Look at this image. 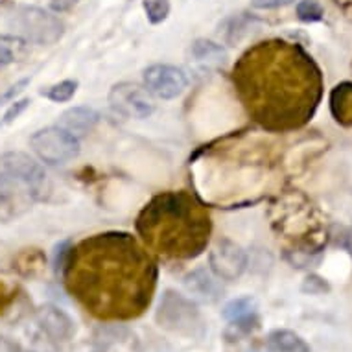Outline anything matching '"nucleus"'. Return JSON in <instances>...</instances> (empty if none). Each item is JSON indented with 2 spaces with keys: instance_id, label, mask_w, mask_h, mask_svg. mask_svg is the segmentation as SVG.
Masks as SVG:
<instances>
[{
  "instance_id": "7ed1b4c3",
  "label": "nucleus",
  "mask_w": 352,
  "mask_h": 352,
  "mask_svg": "<svg viewBox=\"0 0 352 352\" xmlns=\"http://www.w3.org/2000/svg\"><path fill=\"white\" fill-rule=\"evenodd\" d=\"M135 227L142 242L157 254L190 260L207 249L212 219L190 192H161L142 207Z\"/></svg>"
},
{
  "instance_id": "2eb2a0df",
  "label": "nucleus",
  "mask_w": 352,
  "mask_h": 352,
  "mask_svg": "<svg viewBox=\"0 0 352 352\" xmlns=\"http://www.w3.org/2000/svg\"><path fill=\"white\" fill-rule=\"evenodd\" d=\"M100 122V113L89 105H78L70 107L59 116V124L72 135H87L93 131L94 126Z\"/></svg>"
},
{
  "instance_id": "1a4fd4ad",
  "label": "nucleus",
  "mask_w": 352,
  "mask_h": 352,
  "mask_svg": "<svg viewBox=\"0 0 352 352\" xmlns=\"http://www.w3.org/2000/svg\"><path fill=\"white\" fill-rule=\"evenodd\" d=\"M210 272L221 280H238L248 267V253L231 238H219L208 251Z\"/></svg>"
},
{
  "instance_id": "2f4dec72",
  "label": "nucleus",
  "mask_w": 352,
  "mask_h": 352,
  "mask_svg": "<svg viewBox=\"0 0 352 352\" xmlns=\"http://www.w3.org/2000/svg\"><path fill=\"white\" fill-rule=\"evenodd\" d=\"M0 352H21V349H19L17 343H13L12 340L0 336Z\"/></svg>"
},
{
  "instance_id": "412c9836",
  "label": "nucleus",
  "mask_w": 352,
  "mask_h": 352,
  "mask_svg": "<svg viewBox=\"0 0 352 352\" xmlns=\"http://www.w3.org/2000/svg\"><path fill=\"white\" fill-rule=\"evenodd\" d=\"M221 316L227 321H231V323L256 318V300L253 297H238V299H232L231 302H227L223 306Z\"/></svg>"
},
{
  "instance_id": "0eeeda50",
  "label": "nucleus",
  "mask_w": 352,
  "mask_h": 352,
  "mask_svg": "<svg viewBox=\"0 0 352 352\" xmlns=\"http://www.w3.org/2000/svg\"><path fill=\"white\" fill-rule=\"evenodd\" d=\"M13 26L35 45H54L63 37V23L54 13L35 6L19 8L13 15Z\"/></svg>"
},
{
  "instance_id": "5701e85b",
  "label": "nucleus",
  "mask_w": 352,
  "mask_h": 352,
  "mask_svg": "<svg viewBox=\"0 0 352 352\" xmlns=\"http://www.w3.org/2000/svg\"><path fill=\"white\" fill-rule=\"evenodd\" d=\"M142 8L151 24L164 23L170 15V0H144Z\"/></svg>"
},
{
  "instance_id": "20e7f679",
  "label": "nucleus",
  "mask_w": 352,
  "mask_h": 352,
  "mask_svg": "<svg viewBox=\"0 0 352 352\" xmlns=\"http://www.w3.org/2000/svg\"><path fill=\"white\" fill-rule=\"evenodd\" d=\"M155 319L159 327L173 334L199 338L203 334V319L194 300L173 289H166L157 308Z\"/></svg>"
},
{
  "instance_id": "f3484780",
  "label": "nucleus",
  "mask_w": 352,
  "mask_h": 352,
  "mask_svg": "<svg viewBox=\"0 0 352 352\" xmlns=\"http://www.w3.org/2000/svg\"><path fill=\"white\" fill-rule=\"evenodd\" d=\"M266 343L275 352H310L308 343L292 330H273L267 336Z\"/></svg>"
},
{
  "instance_id": "c85d7f7f",
  "label": "nucleus",
  "mask_w": 352,
  "mask_h": 352,
  "mask_svg": "<svg viewBox=\"0 0 352 352\" xmlns=\"http://www.w3.org/2000/svg\"><path fill=\"white\" fill-rule=\"evenodd\" d=\"M295 0H251V6L254 10H275V8L289 6Z\"/></svg>"
},
{
  "instance_id": "4be33fe9",
  "label": "nucleus",
  "mask_w": 352,
  "mask_h": 352,
  "mask_svg": "<svg viewBox=\"0 0 352 352\" xmlns=\"http://www.w3.org/2000/svg\"><path fill=\"white\" fill-rule=\"evenodd\" d=\"M76 91H78V81L76 80H63L56 83V85H50L47 89H43L41 94L48 98L50 102H56V104H65L69 100L74 98Z\"/></svg>"
},
{
  "instance_id": "7c9ffc66",
  "label": "nucleus",
  "mask_w": 352,
  "mask_h": 352,
  "mask_svg": "<svg viewBox=\"0 0 352 352\" xmlns=\"http://www.w3.org/2000/svg\"><path fill=\"white\" fill-rule=\"evenodd\" d=\"M78 0H50V8L54 12H67L74 6Z\"/></svg>"
},
{
  "instance_id": "39448f33",
  "label": "nucleus",
  "mask_w": 352,
  "mask_h": 352,
  "mask_svg": "<svg viewBox=\"0 0 352 352\" xmlns=\"http://www.w3.org/2000/svg\"><path fill=\"white\" fill-rule=\"evenodd\" d=\"M30 146L41 161L58 166L80 155V140L61 126H50L35 131L30 137Z\"/></svg>"
},
{
  "instance_id": "f8f14e48",
  "label": "nucleus",
  "mask_w": 352,
  "mask_h": 352,
  "mask_svg": "<svg viewBox=\"0 0 352 352\" xmlns=\"http://www.w3.org/2000/svg\"><path fill=\"white\" fill-rule=\"evenodd\" d=\"M37 323L52 341H67L76 332V324L69 314L52 305L37 310Z\"/></svg>"
},
{
  "instance_id": "9b49d317",
  "label": "nucleus",
  "mask_w": 352,
  "mask_h": 352,
  "mask_svg": "<svg viewBox=\"0 0 352 352\" xmlns=\"http://www.w3.org/2000/svg\"><path fill=\"white\" fill-rule=\"evenodd\" d=\"M96 352H140V340L126 324H98L93 332Z\"/></svg>"
},
{
  "instance_id": "393cba45",
  "label": "nucleus",
  "mask_w": 352,
  "mask_h": 352,
  "mask_svg": "<svg viewBox=\"0 0 352 352\" xmlns=\"http://www.w3.org/2000/svg\"><path fill=\"white\" fill-rule=\"evenodd\" d=\"M30 104H32V100H30V98L15 100V102H12V104H10V109L4 113L2 120H0V126H8V124H12V122L17 120L19 116L23 115L24 111L28 109Z\"/></svg>"
},
{
  "instance_id": "ddd939ff",
  "label": "nucleus",
  "mask_w": 352,
  "mask_h": 352,
  "mask_svg": "<svg viewBox=\"0 0 352 352\" xmlns=\"http://www.w3.org/2000/svg\"><path fill=\"white\" fill-rule=\"evenodd\" d=\"M28 199H34L21 186L0 175V221L6 223L28 207Z\"/></svg>"
},
{
  "instance_id": "dca6fc26",
  "label": "nucleus",
  "mask_w": 352,
  "mask_h": 352,
  "mask_svg": "<svg viewBox=\"0 0 352 352\" xmlns=\"http://www.w3.org/2000/svg\"><path fill=\"white\" fill-rule=\"evenodd\" d=\"M330 111L340 124L352 126V83H341L332 91Z\"/></svg>"
},
{
  "instance_id": "423d86ee",
  "label": "nucleus",
  "mask_w": 352,
  "mask_h": 352,
  "mask_svg": "<svg viewBox=\"0 0 352 352\" xmlns=\"http://www.w3.org/2000/svg\"><path fill=\"white\" fill-rule=\"evenodd\" d=\"M0 175L12 181L13 185L21 186L30 196L37 197L39 192L45 190L48 175L45 168L24 151H6L0 155Z\"/></svg>"
},
{
  "instance_id": "4468645a",
  "label": "nucleus",
  "mask_w": 352,
  "mask_h": 352,
  "mask_svg": "<svg viewBox=\"0 0 352 352\" xmlns=\"http://www.w3.org/2000/svg\"><path fill=\"white\" fill-rule=\"evenodd\" d=\"M183 284H185L188 294L196 295L197 299L205 300V302H216L221 297V294H223V289H221L218 280L207 270H203V267H197V270L190 272L188 275H185Z\"/></svg>"
},
{
  "instance_id": "aec40b11",
  "label": "nucleus",
  "mask_w": 352,
  "mask_h": 352,
  "mask_svg": "<svg viewBox=\"0 0 352 352\" xmlns=\"http://www.w3.org/2000/svg\"><path fill=\"white\" fill-rule=\"evenodd\" d=\"M28 41L19 35L0 34V67L17 63L24 58Z\"/></svg>"
},
{
  "instance_id": "cd10ccee",
  "label": "nucleus",
  "mask_w": 352,
  "mask_h": 352,
  "mask_svg": "<svg viewBox=\"0 0 352 352\" xmlns=\"http://www.w3.org/2000/svg\"><path fill=\"white\" fill-rule=\"evenodd\" d=\"M28 83H30L28 78H24V80H19L17 83H15V85L10 87V89H8L6 93H4V94H2V96H0V105L6 104V102H15V98H17L19 94L23 93L24 89L28 87Z\"/></svg>"
},
{
  "instance_id": "bb28decb",
  "label": "nucleus",
  "mask_w": 352,
  "mask_h": 352,
  "mask_svg": "<svg viewBox=\"0 0 352 352\" xmlns=\"http://www.w3.org/2000/svg\"><path fill=\"white\" fill-rule=\"evenodd\" d=\"M302 292L310 295L324 294V292H329V284L324 283L321 277H318V275H310V277L302 283Z\"/></svg>"
},
{
  "instance_id": "b1692460",
  "label": "nucleus",
  "mask_w": 352,
  "mask_h": 352,
  "mask_svg": "<svg viewBox=\"0 0 352 352\" xmlns=\"http://www.w3.org/2000/svg\"><path fill=\"white\" fill-rule=\"evenodd\" d=\"M297 17L305 23H318L323 19V6L318 0H300L297 4Z\"/></svg>"
},
{
  "instance_id": "6ab92c4d",
  "label": "nucleus",
  "mask_w": 352,
  "mask_h": 352,
  "mask_svg": "<svg viewBox=\"0 0 352 352\" xmlns=\"http://www.w3.org/2000/svg\"><path fill=\"white\" fill-rule=\"evenodd\" d=\"M45 266H47V256L39 249H23L13 260V267L23 277H37Z\"/></svg>"
},
{
  "instance_id": "c756f323",
  "label": "nucleus",
  "mask_w": 352,
  "mask_h": 352,
  "mask_svg": "<svg viewBox=\"0 0 352 352\" xmlns=\"http://www.w3.org/2000/svg\"><path fill=\"white\" fill-rule=\"evenodd\" d=\"M13 299V294L8 289L6 284L0 283V314L6 310L8 306H10V302H12Z\"/></svg>"
},
{
  "instance_id": "9d476101",
  "label": "nucleus",
  "mask_w": 352,
  "mask_h": 352,
  "mask_svg": "<svg viewBox=\"0 0 352 352\" xmlns=\"http://www.w3.org/2000/svg\"><path fill=\"white\" fill-rule=\"evenodd\" d=\"M146 91L159 100H173L185 93L188 78L181 69L173 65L157 63L151 65L142 74Z\"/></svg>"
},
{
  "instance_id": "a211bd4d",
  "label": "nucleus",
  "mask_w": 352,
  "mask_h": 352,
  "mask_svg": "<svg viewBox=\"0 0 352 352\" xmlns=\"http://www.w3.org/2000/svg\"><path fill=\"white\" fill-rule=\"evenodd\" d=\"M192 56L196 58V61L210 67H219L227 61V50L218 43L208 39H197L192 45Z\"/></svg>"
},
{
  "instance_id": "6e6552de",
  "label": "nucleus",
  "mask_w": 352,
  "mask_h": 352,
  "mask_svg": "<svg viewBox=\"0 0 352 352\" xmlns=\"http://www.w3.org/2000/svg\"><path fill=\"white\" fill-rule=\"evenodd\" d=\"M109 104L122 116L137 118V120L150 118L155 111V104L150 98L148 91L131 81H120L111 87Z\"/></svg>"
},
{
  "instance_id": "f03ea898",
  "label": "nucleus",
  "mask_w": 352,
  "mask_h": 352,
  "mask_svg": "<svg viewBox=\"0 0 352 352\" xmlns=\"http://www.w3.org/2000/svg\"><path fill=\"white\" fill-rule=\"evenodd\" d=\"M240 102L270 131L302 126L321 98V74L300 48L264 41L249 48L232 70Z\"/></svg>"
},
{
  "instance_id": "a878e982",
  "label": "nucleus",
  "mask_w": 352,
  "mask_h": 352,
  "mask_svg": "<svg viewBox=\"0 0 352 352\" xmlns=\"http://www.w3.org/2000/svg\"><path fill=\"white\" fill-rule=\"evenodd\" d=\"M70 248H72V243L67 240V242H61L56 248V253H54V270L58 275H61L67 266V260H69V254H70Z\"/></svg>"
},
{
  "instance_id": "f257e3e1",
  "label": "nucleus",
  "mask_w": 352,
  "mask_h": 352,
  "mask_svg": "<svg viewBox=\"0 0 352 352\" xmlns=\"http://www.w3.org/2000/svg\"><path fill=\"white\" fill-rule=\"evenodd\" d=\"M61 277L67 289L96 318H139L150 306L157 266L129 232L94 234L70 248Z\"/></svg>"
}]
</instances>
